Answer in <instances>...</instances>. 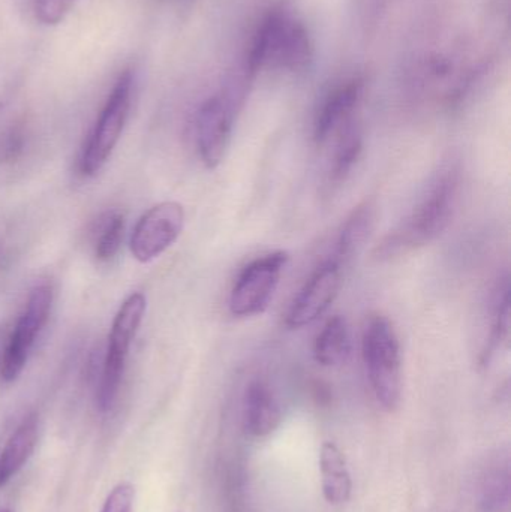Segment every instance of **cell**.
<instances>
[{"label":"cell","instance_id":"1","mask_svg":"<svg viewBox=\"0 0 511 512\" xmlns=\"http://www.w3.org/2000/svg\"><path fill=\"white\" fill-rule=\"evenodd\" d=\"M458 168H444L426 189L413 212L378 248V258H393L431 245L452 224L459 198Z\"/></svg>","mask_w":511,"mask_h":512},{"label":"cell","instance_id":"2","mask_svg":"<svg viewBox=\"0 0 511 512\" xmlns=\"http://www.w3.org/2000/svg\"><path fill=\"white\" fill-rule=\"evenodd\" d=\"M362 357L372 393L387 412L401 405L402 357L398 334L384 315H372L362 336Z\"/></svg>","mask_w":511,"mask_h":512},{"label":"cell","instance_id":"3","mask_svg":"<svg viewBox=\"0 0 511 512\" xmlns=\"http://www.w3.org/2000/svg\"><path fill=\"white\" fill-rule=\"evenodd\" d=\"M147 301L141 292H132L117 310L108 336L107 352L102 366L96 403L99 411L108 412L116 403L120 382L125 372L132 343L140 330L146 313Z\"/></svg>","mask_w":511,"mask_h":512},{"label":"cell","instance_id":"4","mask_svg":"<svg viewBox=\"0 0 511 512\" xmlns=\"http://www.w3.org/2000/svg\"><path fill=\"white\" fill-rule=\"evenodd\" d=\"M132 90H134L132 72H123L108 95L107 102L84 144L80 158V171L83 176L92 177L98 174L113 155L128 122Z\"/></svg>","mask_w":511,"mask_h":512},{"label":"cell","instance_id":"5","mask_svg":"<svg viewBox=\"0 0 511 512\" xmlns=\"http://www.w3.org/2000/svg\"><path fill=\"white\" fill-rule=\"evenodd\" d=\"M311 57L308 33L302 24L282 12L270 14L255 36L249 68L258 71L264 65L299 69Z\"/></svg>","mask_w":511,"mask_h":512},{"label":"cell","instance_id":"6","mask_svg":"<svg viewBox=\"0 0 511 512\" xmlns=\"http://www.w3.org/2000/svg\"><path fill=\"white\" fill-rule=\"evenodd\" d=\"M288 261L287 252L276 251L249 262L231 289L228 301L231 315L236 318L261 315L269 307Z\"/></svg>","mask_w":511,"mask_h":512},{"label":"cell","instance_id":"7","mask_svg":"<svg viewBox=\"0 0 511 512\" xmlns=\"http://www.w3.org/2000/svg\"><path fill=\"white\" fill-rule=\"evenodd\" d=\"M53 292L45 283L30 291L26 307L15 324L8 345L0 361V378L14 382L23 372L32 354L33 346L50 318Z\"/></svg>","mask_w":511,"mask_h":512},{"label":"cell","instance_id":"8","mask_svg":"<svg viewBox=\"0 0 511 512\" xmlns=\"http://www.w3.org/2000/svg\"><path fill=\"white\" fill-rule=\"evenodd\" d=\"M185 228V209L176 201L153 206L147 210L131 234L129 249L141 264L152 262L167 252L179 240Z\"/></svg>","mask_w":511,"mask_h":512},{"label":"cell","instance_id":"9","mask_svg":"<svg viewBox=\"0 0 511 512\" xmlns=\"http://www.w3.org/2000/svg\"><path fill=\"white\" fill-rule=\"evenodd\" d=\"M342 286V264L330 256L306 280L291 303L285 319L290 330L314 324L332 306Z\"/></svg>","mask_w":511,"mask_h":512},{"label":"cell","instance_id":"10","mask_svg":"<svg viewBox=\"0 0 511 512\" xmlns=\"http://www.w3.org/2000/svg\"><path fill=\"white\" fill-rule=\"evenodd\" d=\"M233 129V108L222 96H213L198 111L195 132L201 162L215 170L224 161Z\"/></svg>","mask_w":511,"mask_h":512},{"label":"cell","instance_id":"11","mask_svg":"<svg viewBox=\"0 0 511 512\" xmlns=\"http://www.w3.org/2000/svg\"><path fill=\"white\" fill-rule=\"evenodd\" d=\"M282 423L281 405L269 382L254 379L243 394L242 424L246 435L266 438Z\"/></svg>","mask_w":511,"mask_h":512},{"label":"cell","instance_id":"12","mask_svg":"<svg viewBox=\"0 0 511 512\" xmlns=\"http://www.w3.org/2000/svg\"><path fill=\"white\" fill-rule=\"evenodd\" d=\"M38 415L29 414L15 427L0 451V487L6 486L33 456L38 444Z\"/></svg>","mask_w":511,"mask_h":512},{"label":"cell","instance_id":"13","mask_svg":"<svg viewBox=\"0 0 511 512\" xmlns=\"http://www.w3.org/2000/svg\"><path fill=\"white\" fill-rule=\"evenodd\" d=\"M360 96H362V83L351 81L333 90L324 99L314 122V140L318 144L326 143L330 135L347 122L348 117L359 104Z\"/></svg>","mask_w":511,"mask_h":512},{"label":"cell","instance_id":"14","mask_svg":"<svg viewBox=\"0 0 511 512\" xmlns=\"http://www.w3.org/2000/svg\"><path fill=\"white\" fill-rule=\"evenodd\" d=\"M321 490L330 505H342L350 501L353 481L348 471L347 459L338 445L324 442L320 450Z\"/></svg>","mask_w":511,"mask_h":512},{"label":"cell","instance_id":"15","mask_svg":"<svg viewBox=\"0 0 511 512\" xmlns=\"http://www.w3.org/2000/svg\"><path fill=\"white\" fill-rule=\"evenodd\" d=\"M351 354V334L347 319L332 316L318 333L314 343V358L320 366L338 367Z\"/></svg>","mask_w":511,"mask_h":512},{"label":"cell","instance_id":"16","mask_svg":"<svg viewBox=\"0 0 511 512\" xmlns=\"http://www.w3.org/2000/svg\"><path fill=\"white\" fill-rule=\"evenodd\" d=\"M374 224V207L369 203L357 207L351 213L350 218L345 221L344 227H342L341 233H339L332 258H335L341 264L350 261L362 249V246L365 245L369 234L374 230Z\"/></svg>","mask_w":511,"mask_h":512},{"label":"cell","instance_id":"17","mask_svg":"<svg viewBox=\"0 0 511 512\" xmlns=\"http://www.w3.org/2000/svg\"><path fill=\"white\" fill-rule=\"evenodd\" d=\"M363 152L362 134L356 126H348L339 137L330 162L329 183L332 188L341 186L350 176Z\"/></svg>","mask_w":511,"mask_h":512},{"label":"cell","instance_id":"18","mask_svg":"<svg viewBox=\"0 0 511 512\" xmlns=\"http://www.w3.org/2000/svg\"><path fill=\"white\" fill-rule=\"evenodd\" d=\"M125 236V216L122 213H111L107 216L101 231L96 237L95 255L99 261H110L119 252Z\"/></svg>","mask_w":511,"mask_h":512},{"label":"cell","instance_id":"19","mask_svg":"<svg viewBox=\"0 0 511 512\" xmlns=\"http://www.w3.org/2000/svg\"><path fill=\"white\" fill-rule=\"evenodd\" d=\"M78 0H33L36 17L47 26L62 23Z\"/></svg>","mask_w":511,"mask_h":512},{"label":"cell","instance_id":"20","mask_svg":"<svg viewBox=\"0 0 511 512\" xmlns=\"http://www.w3.org/2000/svg\"><path fill=\"white\" fill-rule=\"evenodd\" d=\"M135 501V489L131 483H119L108 493L101 512H132Z\"/></svg>","mask_w":511,"mask_h":512},{"label":"cell","instance_id":"21","mask_svg":"<svg viewBox=\"0 0 511 512\" xmlns=\"http://www.w3.org/2000/svg\"><path fill=\"white\" fill-rule=\"evenodd\" d=\"M0 512H11V511L6 510V508H0Z\"/></svg>","mask_w":511,"mask_h":512}]
</instances>
